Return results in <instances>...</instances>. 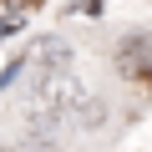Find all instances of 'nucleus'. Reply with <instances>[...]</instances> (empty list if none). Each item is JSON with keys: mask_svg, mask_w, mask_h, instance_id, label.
I'll list each match as a JSON object with an SVG mask.
<instances>
[{"mask_svg": "<svg viewBox=\"0 0 152 152\" xmlns=\"http://www.w3.org/2000/svg\"><path fill=\"white\" fill-rule=\"evenodd\" d=\"M5 31H10V26H0V36H5Z\"/></svg>", "mask_w": 152, "mask_h": 152, "instance_id": "2", "label": "nucleus"}, {"mask_svg": "<svg viewBox=\"0 0 152 152\" xmlns=\"http://www.w3.org/2000/svg\"><path fill=\"white\" fill-rule=\"evenodd\" d=\"M117 66H122V76H132V81H152V41H142V36H132L122 51H117Z\"/></svg>", "mask_w": 152, "mask_h": 152, "instance_id": "1", "label": "nucleus"}]
</instances>
